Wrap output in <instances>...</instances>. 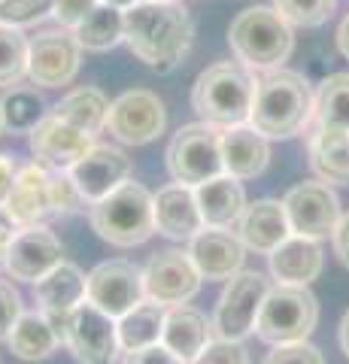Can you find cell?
<instances>
[{
    "label": "cell",
    "mask_w": 349,
    "mask_h": 364,
    "mask_svg": "<svg viewBox=\"0 0 349 364\" xmlns=\"http://www.w3.org/2000/svg\"><path fill=\"white\" fill-rule=\"evenodd\" d=\"M210 334H213V322H207V316L198 313L195 306H188V304L167 306L161 343L171 349L176 358L191 364L200 355V349L210 343Z\"/></svg>",
    "instance_id": "d4e9b609"
},
{
    "label": "cell",
    "mask_w": 349,
    "mask_h": 364,
    "mask_svg": "<svg viewBox=\"0 0 349 364\" xmlns=\"http://www.w3.org/2000/svg\"><path fill=\"white\" fill-rule=\"evenodd\" d=\"M234 58L255 73L279 70L295 52V31L274 6H246L228 28Z\"/></svg>",
    "instance_id": "277c9868"
},
{
    "label": "cell",
    "mask_w": 349,
    "mask_h": 364,
    "mask_svg": "<svg viewBox=\"0 0 349 364\" xmlns=\"http://www.w3.org/2000/svg\"><path fill=\"white\" fill-rule=\"evenodd\" d=\"M267 261H270V273H274V279L279 286H310V282L319 279L325 255H322L319 240L289 234L286 240L267 255Z\"/></svg>",
    "instance_id": "603a6c76"
},
{
    "label": "cell",
    "mask_w": 349,
    "mask_h": 364,
    "mask_svg": "<svg viewBox=\"0 0 349 364\" xmlns=\"http://www.w3.org/2000/svg\"><path fill=\"white\" fill-rule=\"evenodd\" d=\"M319 301L310 286H279L267 291L262 313L255 318V337L270 346L298 343L316 331Z\"/></svg>",
    "instance_id": "8992f818"
},
{
    "label": "cell",
    "mask_w": 349,
    "mask_h": 364,
    "mask_svg": "<svg viewBox=\"0 0 349 364\" xmlns=\"http://www.w3.org/2000/svg\"><path fill=\"white\" fill-rule=\"evenodd\" d=\"M167 170H171L173 182L183 186H200L213 176L225 173V161H222V128L207 122H195V124H183L171 146H167Z\"/></svg>",
    "instance_id": "52a82bcc"
},
{
    "label": "cell",
    "mask_w": 349,
    "mask_h": 364,
    "mask_svg": "<svg viewBox=\"0 0 349 364\" xmlns=\"http://www.w3.org/2000/svg\"><path fill=\"white\" fill-rule=\"evenodd\" d=\"M270 291V279L258 270H240L225 282L213 313V334L222 340H243L255 334V318Z\"/></svg>",
    "instance_id": "ba28073f"
},
{
    "label": "cell",
    "mask_w": 349,
    "mask_h": 364,
    "mask_svg": "<svg viewBox=\"0 0 349 364\" xmlns=\"http://www.w3.org/2000/svg\"><path fill=\"white\" fill-rule=\"evenodd\" d=\"M85 279L88 277L76 264L61 261L43 279L33 282V298L46 316H67L76 304L85 301Z\"/></svg>",
    "instance_id": "484cf974"
},
{
    "label": "cell",
    "mask_w": 349,
    "mask_h": 364,
    "mask_svg": "<svg viewBox=\"0 0 349 364\" xmlns=\"http://www.w3.org/2000/svg\"><path fill=\"white\" fill-rule=\"evenodd\" d=\"M16 176H18V167H16V161L9 155H4L0 152V207L6 203V198H9V191H13V186H16Z\"/></svg>",
    "instance_id": "7bdbcfd3"
},
{
    "label": "cell",
    "mask_w": 349,
    "mask_h": 364,
    "mask_svg": "<svg viewBox=\"0 0 349 364\" xmlns=\"http://www.w3.org/2000/svg\"><path fill=\"white\" fill-rule=\"evenodd\" d=\"M92 146H95L92 134L73 128L70 122L58 119L55 112L43 116L37 128L31 131V152L37 155L40 164L55 170H70Z\"/></svg>",
    "instance_id": "d6986e66"
},
{
    "label": "cell",
    "mask_w": 349,
    "mask_h": 364,
    "mask_svg": "<svg viewBox=\"0 0 349 364\" xmlns=\"http://www.w3.org/2000/svg\"><path fill=\"white\" fill-rule=\"evenodd\" d=\"M122 364H186V361L176 358L164 343H155V346H146V349L125 352V361Z\"/></svg>",
    "instance_id": "60d3db41"
},
{
    "label": "cell",
    "mask_w": 349,
    "mask_h": 364,
    "mask_svg": "<svg viewBox=\"0 0 349 364\" xmlns=\"http://www.w3.org/2000/svg\"><path fill=\"white\" fill-rule=\"evenodd\" d=\"M28 55L31 40L21 28L0 21V88H13L28 76Z\"/></svg>",
    "instance_id": "d6a6232c"
},
{
    "label": "cell",
    "mask_w": 349,
    "mask_h": 364,
    "mask_svg": "<svg viewBox=\"0 0 349 364\" xmlns=\"http://www.w3.org/2000/svg\"><path fill=\"white\" fill-rule=\"evenodd\" d=\"M313 104H316V95L304 73L279 67L258 79L249 124L267 140H289L313 124Z\"/></svg>",
    "instance_id": "7a4b0ae2"
},
{
    "label": "cell",
    "mask_w": 349,
    "mask_h": 364,
    "mask_svg": "<svg viewBox=\"0 0 349 364\" xmlns=\"http://www.w3.org/2000/svg\"><path fill=\"white\" fill-rule=\"evenodd\" d=\"M337 49H340V55L349 61V16L340 21V28H337Z\"/></svg>",
    "instance_id": "f6af8a7d"
},
{
    "label": "cell",
    "mask_w": 349,
    "mask_h": 364,
    "mask_svg": "<svg viewBox=\"0 0 349 364\" xmlns=\"http://www.w3.org/2000/svg\"><path fill=\"white\" fill-rule=\"evenodd\" d=\"M164 316H167V306L155 304V301H143V304L134 306V310H128L122 318H116L119 349L134 352V349H146V346L161 343Z\"/></svg>",
    "instance_id": "f1b7e54d"
},
{
    "label": "cell",
    "mask_w": 349,
    "mask_h": 364,
    "mask_svg": "<svg viewBox=\"0 0 349 364\" xmlns=\"http://www.w3.org/2000/svg\"><path fill=\"white\" fill-rule=\"evenodd\" d=\"M85 298L100 306L107 316L122 318L128 310L146 301L143 270L131 261H104L85 279Z\"/></svg>",
    "instance_id": "5bb4252c"
},
{
    "label": "cell",
    "mask_w": 349,
    "mask_h": 364,
    "mask_svg": "<svg viewBox=\"0 0 349 364\" xmlns=\"http://www.w3.org/2000/svg\"><path fill=\"white\" fill-rule=\"evenodd\" d=\"M97 4H100V0H55L52 16H55V21H58L61 28L73 31L88 13H92Z\"/></svg>",
    "instance_id": "f35d334b"
},
{
    "label": "cell",
    "mask_w": 349,
    "mask_h": 364,
    "mask_svg": "<svg viewBox=\"0 0 349 364\" xmlns=\"http://www.w3.org/2000/svg\"><path fill=\"white\" fill-rule=\"evenodd\" d=\"M6 131V124H4V107H0V134Z\"/></svg>",
    "instance_id": "c3c4849f"
},
{
    "label": "cell",
    "mask_w": 349,
    "mask_h": 364,
    "mask_svg": "<svg viewBox=\"0 0 349 364\" xmlns=\"http://www.w3.org/2000/svg\"><path fill=\"white\" fill-rule=\"evenodd\" d=\"M4 107V124L13 134H31L46 116V104L33 88H13L9 95L0 100Z\"/></svg>",
    "instance_id": "836d02e7"
},
{
    "label": "cell",
    "mask_w": 349,
    "mask_h": 364,
    "mask_svg": "<svg viewBox=\"0 0 349 364\" xmlns=\"http://www.w3.org/2000/svg\"><path fill=\"white\" fill-rule=\"evenodd\" d=\"M337 0H274V9L291 28H319L331 18Z\"/></svg>",
    "instance_id": "e575fe53"
},
{
    "label": "cell",
    "mask_w": 349,
    "mask_h": 364,
    "mask_svg": "<svg viewBox=\"0 0 349 364\" xmlns=\"http://www.w3.org/2000/svg\"><path fill=\"white\" fill-rule=\"evenodd\" d=\"M52 9L55 0H0V21L13 28H28L52 16Z\"/></svg>",
    "instance_id": "d590c367"
},
{
    "label": "cell",
    "mask_w": 349,
    "mask_h": 364,
    "mask_svg": "<svg viewBox=\"0 0 349 364\" xmlns=\"http://www.w3.org/2000/svg\"><path fill=\"white\" fill-rule=\"evenodd\" d=\"M88 222L95 234L109 246L131 249L146 243L155 231V195H149L140 182H122L104 200L88 207Z\"/></svg>",
    "instance_id": "5b68a950"
},
{
    "label": "cell",
    "mask_w": 349,
    "mask_h": 364,
    "mask_svg": "<svg viewBox=\"0 0 349 364\" xmlns=\"http://www.w3.org/2000/svg\"><path fill=\"white\" fill-rule=\"evenodd\" d=\"M262 364H325V355L313 343H307V340H298V343L274 346Z\"/></svg>",
    "instance_id": "74e56055"
},
{
    "label": "cell",
    "mask_w": 349,
    "mask_h": 364,
    "mask_svg": "<svg viewBox=\"0 0 349 364\" xmlns=\"http://www.w3.org/2000/svg\"><path fill=\"white\" fill-rule=\"evenodd\" d=\"M289 234L291 228H289L286 207L283 200H274V198L246 203V210L237 219V237L249 252H258V255H270Z\"/></svg>",
    "instance_id": "ffe728a7"
},
{
    "label": "cell",
    "mask_w": 349,
    "mask_h": 364,
    "mask_svg": "<svg viewBox=\"0 0 349 364\" xmlns=\"http://www.w3.org/2000/svg\"><path fill=\"white\" fill-rule=\"evenodd\" d=\"M155 231L167 240H191L198 231H204L195 188L171 182L155 195Z\"/></svg>",
    "instance_id": "44dd1931"
},
{
    "label": "cell",
    "mask_w": 349,
    "mask_h": 364,
    "mask_svg": "<svg viewBox=\"0 0 349 364\" xmlns=\"http://www.w3.org/2000/svg\"><path fill=\"white\" fill-rule=\"evenodd\" d=\"M55 116L95 136L100 128H107L109 100L100 88H73L55 104Z\"/></svg>",
    "instance_id": "4dcf8cb0"
},
{
    "label": "cell",
    "mask_w": 349,
    "mask_h": 364,
    "mask_svg": "<svg viewBox=\"0 0 349 364\" xmlns=\"http://www.w3.org/2000/svg\"><path fill=\"white\" fill-rule=\"evenodd\" d=\"M76 40L85 52H109L119 43H125V9L109 4H97L80 25L73 28Z\"/></svg>",
    "instance_id": "f546056e"
},
{
    "label": "cell",
    "mask_w": 349,
    "mask_h": 364,
    "mask_svg": "<svg viewBox=\"0 0 349 364\" xmlns=\"http://www.w3.org/2000/svg\"><path fill=\"white\" fill-rule=\"evenodd\" d=\"M61 255H64L61 240L46 225H28L18 228V234L9 243L4 255V270L18 282H37L52 267L61 264L64 261Z\"/></svg>",
    "instance_id": "2e32d148"
},
{
    "label": "cell",
    "mask_w": 349,
    "mask_h": 364,
    "mask_svg": "<svg viewBox=\"0 0 349 364\" xmlns=\"http://www.w3.org/2000/svg\"><path fill=\"white\" fill-rule=\"evenodd\" d=\"M258 76L240 61H219L200 70L191 85V109L200 122L231 128V124L249 122L255 104Z\"/></svg>",
    "instance_id": "3957f363"
},
{
    "label": "cell",
    "mask_w": 349,
    "mask_h": 364,
    "mask_svg": "<svg viewBox=\"0 0 349 364\" xmlns=\"http://www.w3.org/2000/svg\"><path fill=\"white\" fill-rule=\"evenodd\" d=\"M21 313H25L21 310V294L9 282L0 279V337H9Z\"/></svg>",
    "instance_id": "ab89813d"
},
{
    "label": "cell",
    "mask_w": 349,
    "mask_h": 364,
    "mask_svg": "<svg viewBox=\"0 0 349 364\" xmlns=\"http://www.w3.org/2000/svg\"><path fill=\"white\" fill-rule=\"evenodd\" d=\"M331 243H334L337 261H340L343 267H349V213L340 215V222H337L334 234H331Z\"/></svg>",
    "instance_id": "b9f144b4"
},
{
    "label": "cell",
    "mask_w": 349,
    "mask_h": 364,
    "mask_svg": "<svg viewBox=\"0 0 349 364\" xmlns=\"http://www.w3.org/2000/svg\"><path fill=\"white\" fill-rule=\"evenodd\" d=\"M13 355H18L21 361H43L49 358L61 343L58 328L49 322L46 313H21L18 322L13 325V331L6 337Z\"/></svg>",
    "instance_id": "83f0119b"
},
{
    "label": "cell",
    "mask_w": 349,
    "mask_h": 364,
    "mask_svg": "<svg viewBox=\"0 0 349 364\" xmlns=\"http://www.w3.org/2000/svg\"><path fill=\"white\" fill-rule=\"evenodd\" d=\"M337 340H340L343 355L349 358V310H346V313H343V318H340V331H337Z\"/></svg>",
    "instance_id": "bcb514c9"
},
{
    "label": "cell",
    "mask_w": 349,
    "mask_h": 364,
    "mask_svg": "<svg viewBox=\"0 0 349 364\" xmlns=\"http://www.w3.org/2000/svg\"><path fill=\"white\" fill-rule=\"evenodd\" d=\"M195 198H198L204 228H231L237 225L240 213L246 210V191L240 186V179H234L231 173L213 176L195 186Z\"/></svg>",
    "instance_id": "cb8c5ba5"
},
{
    "label": "cell",
    "mask_w": 349,
    "mask_h": 364,
    "mask_svg": "<svg viewBox=\"0 0 349 364\" xmlns=\"http://www.w3.org/2000/svg\"><path fill=\"white\" fill-rule=\"evenodd\" d=\"M195 40L188 9L179 0H140L125 9V43L137 58L159 73H171Z\"/></svg>",
    "instance_id": "6da1fadb"
},
{
    "label": "cell",
    "mask_w": 349,
    "mask_h": 364,
    "mask_svg": "<svg viewBox=\"0 0 349 364\" xmlns=\"http://www.w3.org/2000/svg\"><path fill=\"white\" fill-rule=\"evenodd\" d=\"M4 207L16 219L18 228L46 225L49 219H58L55 200H52V167L40 164V161L21 167Z\"/></svg>",
    "instance_id": "ac0fdd59"
},
{
    "label": "cell",
    "mask_w": 349,
    "mask_h": 364,
    "mask_svg": "<svg viewBox=\"0 0 349 364\" xmlns=\"http://www.w3.org/2000/svg\"><path fill=\"white\" fill-rule=\"evenodd\" d=\"M222 161L234 179H255L270 164V140L249 122L222 128Z\"/></svg>",
    "instance_id": "7402d4cb"
},
{
    "label": "cell",
    "mask_w": 349,
    "mask_h": 364,
    "mask_svg": "<svg viewBox=\"0 0 349 364\" xmlns=\"http://www.w3.org/2000/svg\"><path fill=\"white\" fill-rule=\"evenodd\" d=\"M188 258L195 261L200 279L207 282H228L234 273H240L246 246L237 234L225 228H204L188 240Z\"/></svg>",
    "instance_id": "e0dca14e"
},
{
    "label": "cell",
    "mask_w": 349,
    "mask_h": 364,
    "mask_svg": "<svg viewBox=\"0 0 349 364\" xmlns=\"http://www.w3.org/2000/svg\"><path fill=\"white\" fill-rule=\"evenodd\" d=\"M82 67V46L73 31H43L31 40L28 79L40 88L70 85Z\"/></svg>",
    "instance_id": "7c38bea8"
},
{
    "label": "cell",
    "mask_w": 349,
    "mask_h": 364,
    "mask_svg": "<svg viewBox=\"0 0 349 364\" xmlns=\"http://www.w3.org/2000/svg\"><path fill=\"white\" fill-rule=\"evenodd\" d=\"M310 167L328 186H349V134L313 128L310 134Z\"/></svg>",
    "instance_id": "4316f807"
},
{
    "label": "cell",
    "mask_w": 349,
    "mask_h": 364,
    "mask_svg": "<svg viewBox=\"0 0 349 364\" xmlns=\"http://www.w3.org/2000/svg\"><path fill=\"white\" fill-rule=\"evenodd\" d=\"M313 128L349 134V73H331L322 79L313 104Z\"/></svg>",
    "instance_id": "1f68e13d"
},
{
    "label": "cell",
    "mask_w": 349,
    "mask_h": 364,
    "mask_svg": "<svg viewBox=\"0 0 349 364\" xmlns=\"http://www.w3.org/2000/svg\"><path fill=\"white\" fill-rule=\"evenodd\" d=\"M61 343L80 364H109L119 349L116 318L85 298L64 316Z\"/></svg>",
    "instance_id": "9c48e42d"
},
{
    "label": "cell",
    "mask_w": 349,
    "mask_h": 364,
    "mask_svg": "<svg viewBox=\"0 0 349 364\" xmlns=\"http://www.w3.org/2000/svg\"><path fill=\"white\" fill-rule=\"evenodd\" d=\"M143 289L146 301H155L161 306H179L188 304L200 291V273L188 252L179 249H164L149 258L143 267Z\"/></svg>",
    "instance_id": "4fadbf2b"
},
{
    "label": "cell",
    "mask_w": 349,
    "mask_h": 364,
    "mask_svg": "<svg viewBox=\"0 0 349 364\" xmlns=\"http://www.w3.org/2000/svg\"><path fill=\"white\" fill-rule=\"evenodd\" d=\"M167 109L164 100L149 88H131L109 104L107 128L119 143L146 146L164 134Z\"/></svg>",
    "instance_id": "30bf717a"
},
{
    "label": "cell",
    "mask_w": 349,
    "mask_h": 364,
    "mask_svg": "<svg viewBox=\"0 0 349 364\" xmlns=\"http://www.w3.org/2000/svg\"><path fill=\"white\" fill-rule=\"evenodd\" d=\"M100 4H109V6H116V9H131V6H137L140 0H100Z\"/></svg>",
    "instance_id": "7dc6e473"
},
{
    "label": "cell",
    "mask_w": 349,
    "mask_h": 364,
    "mask_svg": "<svg viewBox=\"0 0 349 364\" xmlns=\"http://www.w3.org/2000/svg\"><path fill=\"white\" fill-rule=\"evenodd\" d=\"M16 234H18L16 219L6 213V207H0V261H4L6 249H9V243H13V237H16Z\"/></svg>",
    "instance_id": "ee69618b"
},
{
    "label": "cell",
    "mask_w": 349,
    "mask_h": 364,
    "mask_svg": "<svg viewBox=\"0 0 349 364\" xmlns=\"http://www.w3.org/2000/svg\"><path fill=\"white\" fill-rule=\"evenodd\" d=\"M283 207L289 215L291 234L310 237V240H325L334 234L337 222H340V200H337L334 188L322 179L298 182L295 188L286 191Z\"/></svg>",
    "instance_id": "8fae6325"
},
{
    "label": "cell",
    "mask_w": 349,
    "mask_h": 364,
    "mask_svg": "<svg viewBox=\"0 0 349 364\" xmlns=\"http://www.w3.org/2000/svg\"><path fill=\"white\" fill-rule=\"evenodd\" d=\"M73 186L80 188L82 200L92 207V203L104 200L109 191H116L122 182H128L134 173L131 158L119 149V146H107V143H95L80 161H76L70 170Z\"/></svg>",
    "instance_id": "9a60e30c"
},
{
    "label": "cell",
    "mask_w": 349,
    "mask_h": 364,
    "mask_svg": "<svg viewBox=\"0 0 349 364\" xmlns=\"http://www.w3.org/2000/svg\"><path fill=\"white\" fill-rule=\"evenodd\" d=\"M191 364H249V352H246L243 340L213 337Z\"/></svg>",
    "instance_id": "8d00e7d4"
}]
</instances>
